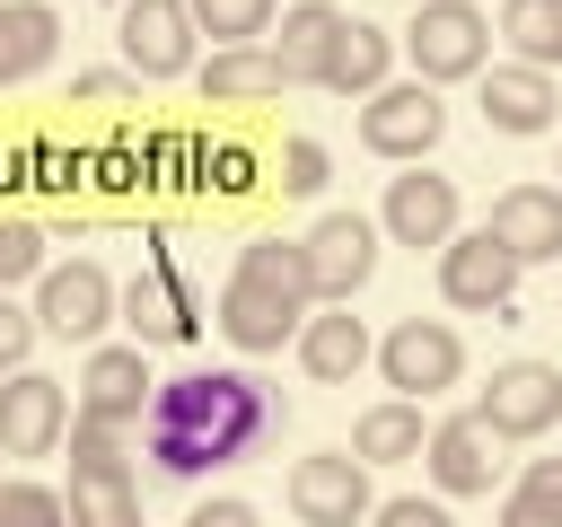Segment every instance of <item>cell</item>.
I'll list each match as a JSON object with an SVG mask.
<instances>
[{
  "label": "cell",
  "instance_id": "1",
  "mask_svg": "<svg viewBox=\"0 0 562 527\" xmlns=\"http://www.w3.org/2000/svg\"><path fill=\"white\" fill-rule=\"evenodd\" d=\"M272 422H281V395L255 369H184V378H158V395L140 413V457L158 483H202V474L255 457Z\"/></svg>",
  "mask_w": 562,
  "mask_h": 527
},
{
  "label": "cell",
  "instance_id": "2",
  "mask_svg": "<svg viewBox=\"0 0 562 527\" xmlns=\"http://www.w3.org/2000/svg\"><path fill=\"white\" fill-rule=\"evenodd\" d=\"M307 307H316V281H307V246H299V237H246L211 325H220L237 351H255V360H263V351L299 343Z\"/></svg>",
  "mask_w": 562,
  "mask_h": 527
},
{
  "label": "cell",
  "instance_id": "3",
  "mask_svg": "<svg viewBox=\"0 0 562 527\" xmlns=\"http://www.w3.org/2000/svg\"><path fill=\"white\" fill-rule=\"evenodd\" d=\"M395 53L413 61L422 88H448V79H483L492 70V18L474 0H422L413 26L395 35Z\"/></svg>",
  "mask_w": 562,
  "mask_h": 527
},
{
  "label": "cell",
  "instance_id": "4",
  "mask_svg": "<svg viewBox=\"0 0 562 527\" xmlns=\"http://www.w3.org/2000/svg\"><path fill=\"white\" fill-rule=\"evenodd\" d=\"M378 378H386L404 404H430L439 386L465 378V334H457L448 316H404V325L378 334Z\"/></svg>",
  "mask_w": 562,
  "mask_h": 527
},
{
  "label": "cell",
  "instance_id": "5",
  "mask_svg": "<svg viewBox=\"0 0 562 527\" xmlns=\"http://www.w3.org/2000/svg\"><path fill=\"white\" fill-rule=\"evenodd\" d=\"M439 132H448V105H439V88H422V79H386V88L360 105V149L386 158V167H422V158L439 149Z\"/></svg>",
  "mask_w": 562,
  "mask_h": 527
},
{
  "label": "cell",
  "instance_id": "6",
  "mask_svg": "<svg viewBox=\"0 0 562 527\" xmlns=\"http://www.w3.org/2000/svg\"><path fill=\"white\" fill-rule=\"evenodd\" d=\"M114 307H123L114 272H105V264H88V255H70V264H44V272H35V325H44L53 343H88V351H97V334L114 325Z\"/></svg>",
  "mask_w": 562,
  "mask_h": 527
},
{
  "label": "cell",
  "instance_id": "7",
  "mask_svg": "<svg viewBox=\"0 0 562 527\" xmlns=\"http://www.w3.org/2000/svg\"><path fill=\"white\" fill-rule=\"evenodd\" d=\"M518 255L492 237V228H457L448 246H439V299L448 307H465V316H501L509 299H518Z\"/></svg>",
  "mask_w": 562,
  "mask_h": 527
},
{
  "label": "cell",
  "instance_id": "8",
  "mask_svg": "<svg viewBox=\"0 0 562 527\" xmlns=\"http://www.w3.org/2000/svg\"><path fill=\"white\" fill-rule=\"evenodd\" d=\"M474 422L492 439H544L562 422V369L553 360H501L492 386L474 395Z\"/></svg>",
  "mask_w": 562,
  "mask_h": 527
},
{
  "label": "cell",
  "instance_id": "9",
  "mask_svg": "<svg viewBox=\"0 0 562 527\" xmlns=\"http://www.w3.org/2000/svg\"><path fill=\"white\" fill-rule=\"evenodd\" d=\"M193 35H202V26H193L184 0H123V26H114L132 79H184V70H202Z\"/></svg>",
  "mask_w": 562,
  "mask_h": 527
},
{
  "label": "cell",
  "instance_id": "10",
  "mask_svg": "<svg viewBox=\"0 0 562 527\" xmlns=\"http://www.w3.org/2000/svg\"><path fill=\"white\" fill-rule=\"evenodd\" d=\"M299 246H307V281L325 307H351L378 272V220H360V211H325Z\"/></svg>",
  "mask_w": 562,
  "mask_h": 527
},
{
  "label": "cell",
  "instance_id": "11",
  "mask_svg": "<svg viewBox=\"0 0 562 527\" xmlns=\"http://www.w3.org/2000/svg\"><path fill=\"white\" fill-rule=\"evenodd\" d=\"M149 395H158L149 351H140V343H97V351H88V369H79V386H70V413L114 422V430H140Z\"/></svg>",
  "mask_w": 562,
  "mask_h": 527
},
{
  "label": "cell",
  "instance_id": "12",
  "mask_svg": "<svg viewBox=\"0 0 562 527\" xmlns=\"http://www.w3.org/2000/svg\"><path fill=\"white\" fill-rule=\"evenodd\" d=\"M290 509H299V527H369V466L351 457V448H316V457H299L290 466Z\"/></svg>",
  "mask_w": 562,
  "mask_h": 527
},
{
  "label": "cell",
  "instance_id": "13",
  "mask_svg": "<svg viewBox=\"0 0 562 527\" xmlns=\"http://www.w3.org/2000/svg\"><path fill=\"white\" fill-rule=\"evenodd\" d=\"M378 237H395V246H448L457 237V184L448 176H430V167H404V176H386V202H378Z\"/></svg>",
  "mask_w": 562,
  "mask_h": 527
},
{
  "label": "cell",
  "instance_id": "14",
  "mask_svg": "<svg viewBox=\"0 0 562 527\" xmlns=\"http://www.w3.org/2000/svg\"><path fill=\"white\" fill-rule=\"evenodd\" d=\"M70 430V386L44 369L0 378V457H53Z\"/></svg>",
  "mask_w": 562,
  "mask_h": 527
},
{
  "label": "cell",
  "instance_id": "15",
  "mask_svg": "<svg viewBox=\"0 0 562 527\" xmlns=\"http://www.w3.org/2000/svg\"><path fill=\"white\" fill-rule=\"evenodd\" d=\"M123 316H132V343H140V351H149V343H193V334H202V299L184 290L176 255H149V264L132 272Z\"/></svg>",
  "mask_w": 562,
  "mask_h": 527
},
{
  "label": "cell",
  "instance_id": "16",
  "mask_svg": "<svg viewBox=\"0 0 562 527\" xmlns=\"http://www.w3.org/2000/svg\"><path fill=\"white\" fill-rule=\"evenodd\" d=\"M474 105H483V123L509 132V141L562 123V88H553V70H527V61H492V70L474 79Z\"/></svg>",
  "mask_w": 562,
  "mask_h": 527
},
{
  "label": "cell",
  "instance_id": "17",
  "mask_svg": "<svg viewBox=\"0 0 562 527\" xmlns=\"http://www.w3.org/2000/svg\"><path fill=\"white\" fill-rule=\"evenodd\" d=\"M501 439L474 422V413H457V422H430V448H422V466H430V483H439V501H474V492H492L501 483V457H492Z\"/></svg>",
  "mask_w": 562,
  "mask_h": 527
},
{
  "label": "cell",
  "instance_id": "18",
  "mask_svg": "<svg viewBox=\"0 0 562 527\" xmlns=\"http://www.w3.org/2000/svg\"><path fill=\"white\" fill-rule=\"evenodd\" d=\"M369 360H378V343H369V325H360L351 307H307V325H299V369H307L316 386H351Z\"/></svg>",
  "mask_w": 562,
  "mask_h": 527
},
{
  "label": "cell",
  "instance_id": "19",
  "mask_svg": "<svg viewBox=\"0 0 562 527\" xmlns=\"http://www.w3.org/2000/svg\"><path fill=\"white\" fill-rule=\"evenodd\" d=\"M483 228H492L518 264H553V255H562V184H509Z\"/></svg>",
  "mask_w": 562,
  "mask_h": 527
},
{
  "label": "cell",
  "instance_id": "20",
  "mask_svg": "<svg viewBox=\"0 0 562 527\" xmlns=\"http://www.w3.org/2000/svg\"><path fill=\"white\" fill-rule=\"evenodd\" d=\"M386 70H395V35L386 26H369V18H342V35H334V53H325V70H316V88L325 97H378L386 88Z\"/></svg>",
  "mask_w": 562,
  "mask_h": 527
},
{
  "label": "cell",
  "instance_id": "21",
  "mask_svg": "<svg viewBox=\"0 0 562 527\" xmlns=\"http://www.w3.org/2000/svg\"><path fill=\"white\" fill-rule=\"evenodd\" d=\"M53 53H61V9L53 0H0V88L53 70Z\"/></svg>",
  "mask_w": 562,
  "mask_h": 527
},
{
  "label": "cell",
  "instance_id": "22",
  "mask_svg": "<svg viewBox=\"0 0 562 527\" xmlns=\"http://www.w3.org/2000/svg\"><path fill=\"white\" fill-rule=\"evenodd\" d=\"M334 35H342V9H334V0H299V9H281V35H272L281 79H290V88H316V70H325Z\"/></svg>",
  "mask_w": 562,
  "mask_h": 527
},
{
  "label": "cell",
  "instance_id": "23",
  "mask_svg": "<svg viewBox=\"0 0 562 527\" xmlns=\"http://www.w3.org/2000/svg\"><path fill=\"white\" fill-rule=\"evenodd\" d=\"M430 448V422H422V404H404V395H386V404H369L360 422H351V457L360 466H404V457H422Z\"/></svg>",
  "mask_w": 562,
  "mask_h": 527
},
{
  "label": "cell",
  "instance_id": "24",
  "mask_svg": "<svg viewBox=\"0 0 562 527\" xmlns=\"http://www.w3.org/2000/svg\"><path fill=\"white\" fill-rule=\"evenodd\" d=\"M193 79H202L211 105H246V97H281V88H290L281 61H272V44H228V53H211Z\"/></svg>",
  "mask_w": 562,
  "mask_h": 527
},
{
  "label": "cell",
  "instance_id": "25",
  "mask_svg": "<svg viewBox=\"0 0 562 527\" xmlns=\"http://www.w3.org/2000/svg\"><path fill=\"white\" fill-rule=\"evenodd\" d=\"M492 35L509 44V61H527V70H562V0H501Z\"/></svg>",
  "mask_w": 562,
  "mask_h": 527
},
{
  "label": "cell",
  "instance_id": "26",
  "mask_svg": "<svg viewBox=\"0 0 562 527\" xmlns=\"http://www.w3.org/2000/svg\"><path fill=\"white\" fill-rule=\"evenodd\" d=\"M70 483H132V448L114 422L70 413Z\"/></svg>",
  "mask_w": 562,
  "mask_h": 527
},
{
  "label": "cell",
  "instance_id": "27",
  "mask_svg": "<svg viewBox=\"0 0 562 527\" xmlns=\"http://www.w3.org/2000/svg\"><path fill=\"white\" fill-rule=\"evenodd\" d=\"M184 9H193V26L220 35V53H228V44L272 35V9H281V0H184Z\"/></svg>",
  "mask_w": 562,
  "mask_h": 527
},
{
  "label": "cell",
  "instance_id": "28",
  "mask_svg": "<svg viewBox=\"0 0 562 527\" xmlns=\"http://www.w3.org/2000/svg\"><path fill=\"white\" fill-rule=\"evenodd\" d=\"M70 527H140V483H70Z\"/></svg>",
  "mask_w": 562,
  "mask_h": 527
},
{
  "label": "cell",
  "instance_id": "29",
  "mask_svg": "<svg viewBox=\"0 0 562 527\" xmlns=\"http://www.w3.org/2000/svg\"><path fill=\"white\" fill-rule=\"evenodd\" d=\"M0 527H70V501H61L53 483L0 474Z\"/></svg>",
  "mask_w": 562,
  "mask_h": 527
},
{
  "label": "cell",
  "instance_id": "30",
  "mask_svg": "<svg viewBox=\"0 0 562 527\" xmlns=\"http://www.w3.org/2000/svg\"><path fill=\"white\" fill-rule=\"evenodd\" d=\"M325 176H334V158H325V141H307V132H290V141H281V193H325Z\"/></svg>",
  "mask_w": 562,
  "mask_h": 527
},
{
  "label": "cell",
  "instance_id": "31",
  "mask_svg": "<svg viewBox=\"0 0 562 527\" xmlns=\"http://www.w3.org/2000/svg\"><path fill=\"white\" fill-rule=\"evenodd\" d=\"M44 272V228L35 220H0V290Z\"/></svg>",
  "mask_w": 562,
  "mask_h": 527
},
{
  "label": "cell",
  "instance_id": "32",
  "mask_svg": "<svg viewBox=\"0 0 562 527\" xmlns=\"http://www.w3.org/2000/svg\"><path fill=\"white\" fill-rule=\"evenodd\" d=\"M35 334H44V325H35V307H18V299L0 290V378H18V369H26Z\"/></svg>",
  "mask_w": 562,
  "mask_h": 527
},
{
  "label": "cell",
  "instance_id": "33",
  "mask_svg": "<svg viewBox=\"0 0 562 527\" xmlns=\"http://www.w3.org/2000/svg\"><path fill=\"white\" fill-rule=\"evenodd\" d=\"M369 527H448V509H439V501H422V492H404V501H378V509H369Z\"/></svg>",
  "mask_w": 562,
  "mask_h": 527
},
{
  "label": "cell",
  "instance_id": "34",
  "mask_svg": "<svg viewBox=\"0 0 562 527\" xmlns=\"http://www.w3.org/2000/svg\"><path fill=\"white\" fill-rule=\"evenodd\" d=\"M518 492H527V501H544V509H562V457H527Z\"/></svg>",
  "mask_w": 562,
  "mask_h": 527
},
{
  "label": "cell",
  "instance_id": "35",
  "mask_svg": "<svg viewBox=\"0 0 562 527\" xmlns=\"http://www.w3.org/2000/svg\"><path fill=\"white\" fill-rule=\"evenodd\" d=\"M184 527H263V518H255V501H228V492H220V501H202Z\"/></svg>",
  "mask_w": 562,
  "mask_h": 527
},
{
  "label": "cell",
  "instance_id": "36",
  "mask_svg": "<svg viewBox=\"0 0 562 527\" xmlns=\"http://www.w3.org/2000/svg\"><path fill=\"white\" fill-rule=\"evenodd\" d=\"M501 527H562V509H544V501L509 492V501H501Z\"/></svg>",
  "mask_w": 562,
  "mask_h": 527
},
{
  "label": "cell",
  "instance_id": "37",
  "mask_svg": "<svg viewBox=\"0 0 562 527\" xmlns=\"http://www.w3.org/2000/svg\"><path fill=\"white\" fill-rule=\"evenodd\" d=\"M132 88V70H79L70 79V97H123Z\"/></svg>",
  "mask_w": 562,
  "mask_h": 527
}]
</instances>
